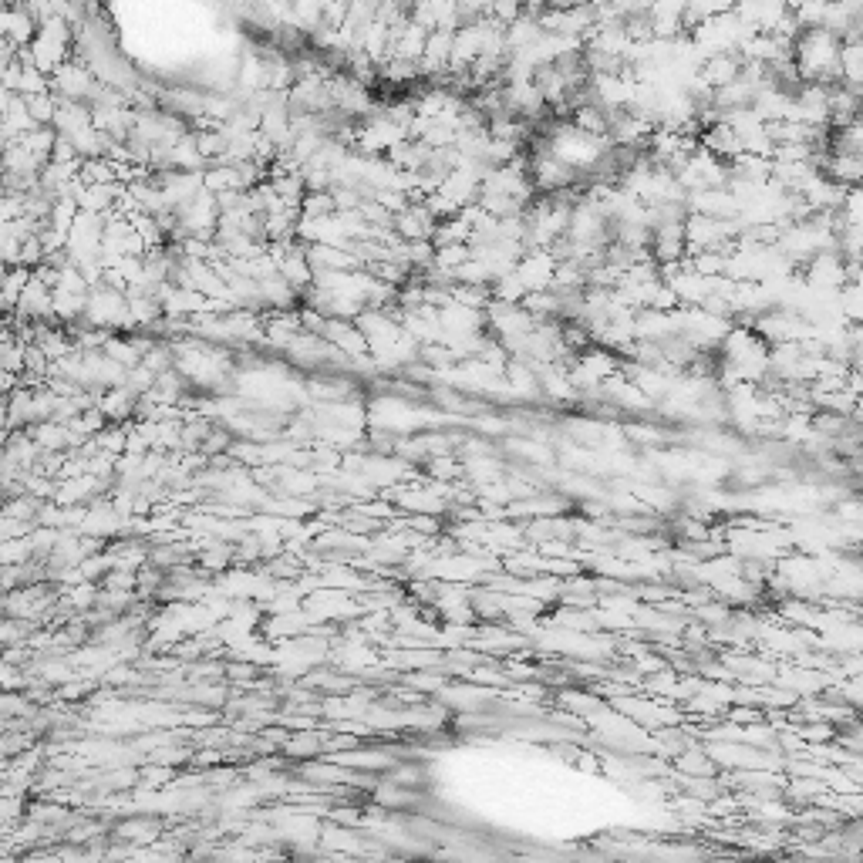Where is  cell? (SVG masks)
Wrapping results in <instances>:
<instances>
[{
  "mask_svg": "<svg viewBox=\"0 0 863 863\" xmlns=\"http://www.w3.org/2000/svg\"><path fill=\"white\" fill-rule=\"evenodd\" d=\"M840 51L843 41L830 34L826 27L803 31L796 38V71L803 85H840Z\"/></svg>",
  "mask_w": 863,
  "mask_h": 863,
  "instance_id": "1",
  "label": "cell"
},
{
  "mask_svg": "<svg viewBox=\"0 0 863 863\" xmlns=\"http://www.w3.org/2000/svg\"><path fill=\"white\" fill-rule=\"evenodd\" d=\"M803 280L813 290H826V294H840L843 287H850L847 260L840 250H823L803 267Z\"/></svg>",
  "mask_w": 863,
  "mask_h": 863,
  "instance_id": "2",
  "label": "cell"
},
{
  "mask_svg": "<svg viewBox=\"0 0 863 863\" xmlns=\"http://www.w3.org/2000/svg\"><path fill=\"white\" fill-rule=\"evenodd\" d=\"M560 260L550 250H526L523 260L516 263V277L523 280V287L530 294H547L553 290V277H557Z\"/></svg>",
  "mask_w": 863,
  "mask_h": 863,
  "instance_id": "3",
  "label": "cell"
},
{
  "mask_svg": "<svg viewBox=\"0 0 863 863\" xmlns=\"http://www.w3.org/2000/svg\"><path fill=\"white\" fill-rule=\"evenodd\" d=\"M742 68H746V61L739 58V51H729V54H715V58H705L702 71H698V78L705 81L712 92H722V88H729L732 81L742 78Z\"/></svg>",
  "mask_w": 863,
  "mask_h": 863,
  "instance_id": "4",
  "label": "cell"
},
{
  "mask_svg": "<svg viewBox=\"0 0 863 863\" xmlns=\"http://www.w3.org/2000/svg\"><path fill=\"white\" fill-rule=\"evenodd\" d=\"M840 223L843 226H860V230H863V186L847 189L843 206H840Z\"/></svg>",
  "mask_w": 863,
  "mask_h": 863,
  "instance_id": "5",
  "label": "cell"
},
{
  "mask_svg": "<svg viewBox=\"0 0 863 863\" xmlns=\"http://www.w3.org/2000/svg\"><path fill=\"white\" fill-rule=\"evenodd\" d=\"M850 368H853V371H857V375L863 378V358H857V361H853V365H850Z\"/></svg>",
  "mask_w": 863,
  "mask_h": 863,
  "instance_id": "6",
  "label": "cell"
},
{
  "mask_svg": "<svg viewBox=\"0 0 863 863\" xmlns=\"http://www.w3.org/2000/svg\"><path fill=\"white\" fill-rule=\"evenodd\" d=\"M860 44H863V38H860Z\"/></svg>",
  "mask_w": 863,
  "mask_h": 863,
  "instance_id": "7",
  "label": "cell"
}]
</instances>
